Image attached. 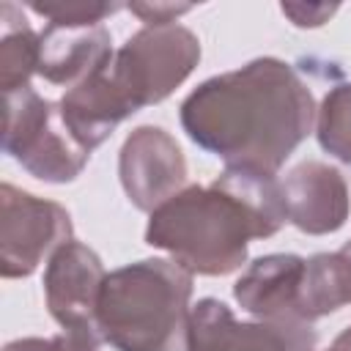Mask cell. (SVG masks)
Here are the masks:
<instances>
[{
	"instance_id": "cell-1",
	"label": "cell",
	"mask_w": 351,
	"mask_h": 351,
	"mask_svg": "<svg viewBox=\"0 0 351 351\" xmlns=\"http://www.w3.org/2000/svg\"><path fill=\"white\" fill-rule=\"evenodd\" d=\"M318 110L302 77L277 58L197 85L181 104V126L203 151L225 165L274 176L310 134Z\"/></svg>"
},
{
	"instance_id": "cell-2",
	"label": "cell",
	"mask_w": 351,
	"mask_h": 351,
	"mask_svg": "<svg viewBox=\"0 0 351 351\" xmlns=\"http://www.w3.org/2000/svg\"><path fill=\"white\" fill-rule=\"evenodd\" d=\"M285 219L274 176L228 165L208 186H186L154 208L145 241L192 274L222 277L247 261L250 239L274 236Z\"/></svg>"
},
{
	"instance_id": "cell-3",
	"label": "cell",
	"mask_w": 351,
	"mask_h": 351,
	"mask_svg": "<svg viewBox=\"0 0 351 351\" xmlns=\"http://www.w3.org/2000/svg\"><path fill=\"white\" fill-rule=\"evenodd\" d=\"M192 271L148 258L104 277L96 332L115 351H186Z\"/></svg>"
},
{
	"instance_id": "cell-4",
	"label": "cell",
	"mask_w": 351,
	"mask_h": 351,
	"mask_svg": "<svg viewBox=\"0 0 351 351\" xmlns=\"http://www.w3.org/2000/svg\"><path fill=\"white\" fill-rule=\"evenodd\" d=\"M3 151L49 184L74 181L90 159V151L71 134L60 104L41 99L30 85L5 93Z\"/></svg>"
},
{
	"instance_id": "cell-5",
	"label": "cell",
	"mask_w": 351,
	"mask_h": 351,
	"mask_svg": "<svg viewBox=\"0 0 351 351\" xmlns=\"http://www.w3.org/2000/svg\"><path fill=\"white\" fill-rule=\"evenodd\" d=\"M200 41L181 25L137 30L110 55V69L134 110L167 99L197 66Z\"/></svg>"
},
{
	"instance_id": "cell-6",
	"label": "cell",
	"mask_w": 351,
	"mask_h": 351,
	"mask_svg": "<svg viewBox=\"0 0 351 351\" xmlns=\"http://www.w3.org/2000/svg\"><path fill=\"white\" fill-rule=\"evenodd\" d=\"M71 241V217L63 206L41 200L14 184L0 186V274L30 277L44 258Z\"/></svg>"
},
{
	"instance_id": "cell-7",
	"label": "cell",
	"mask_w": 351,
	"mask_h": 351,
	"mask_svg": "<svg viewBox=\"0 0 351 351\" xmlns=\"http://www.w3.org/2000/svg\"><path fill=\"white\" fill-rule=\"evenodd\" d=\"M304 258L291 252H274L255 258L247 271L236 280V302L258 321L280 329L296 351L315 348V329L302 310V277Z\"/></svg>"
},
{
	"instance_id": "cell-8",
	"label": "cell",
	"mask_w": 351,
	"mask_h": 351,
	"mask_svg": "<svg viewBox=\"0 0 351 351\" xmlns=\"http://www.w3.org/2000/svg\"><path fill=\"white\" fill-rule=\"evenodd\" d=\"M126 197L140 211H154L181 192L186 181V159L178 143L159 126L134 129L118 159Z\"/></svg>"
},
{
	"instance_id": "cell-9",
	"label": "cell",
	"mask_w": 351,
	"mask_h": 351,
	"mask_svg": "<svg viewBox=\"0 0 351 351\" xmlns=\"http://www.w3.org/2000/svg\"><path fill=\"white\" fill-rule=\"evenodd\" d=\"M104 266L99 255L80 244H63L47 263L44 296L49 315L63 329H96V307L104 285Z\"/></svg>"
},
{
	"instance_id": "cell-10",
	"label": "cell",
	"mask_w": 351,
	"mask_h": 351,
	"mask_svg": "<svg viewBox=\"0 0 351 351\" xmlns=\"http://www.w3.org/2000/svg\"><path fill=\"white\" fill-rule=\"evenodd\" d=\"M282 186L288 222L302 233L324 236L343 228L348 219V189L340 170L324 162H302L296 165Z\"/></svg>"
},
{
	"instance_id": "cell-11",
	"label": "cell",
	"mask_w": 351,
	"mask_h": 351,
	"mask_svg": "<svg viewBox=\"0 0 351 351\" xmlns=\"http://www.w3.org/2000/svg\"><path fill=\"white\" fill-rule=\"evenodd\" d=\"M60 112L71 134L88 151H93L112 134V129L123 118H129L137 110L132 107L123 88L118 85L107 58L93 74H88L80 85L66 90V96L60 99Z\"/></svg>"
},
{
	"instance_id": "cell-12",
	"label": "cell",
	"mask_w": 351,
	"mask_h": 351,
	"mask_svg": "<svg viewBox=\"0 0 351 351\" xmlns=\"http://www.w3.org/2000/svg\"><path fill=\"white\" fill-rule=\"evenodd\" d=\"M38 38V74L47 82L66 88L80 85L115 52L104 25H47Z\"/></svg>"
},
{
	"instance_id": "cell-13",
	"label": "cell",
	"mask_w": 351,
	"mask_h": 351,
	"mask_svg": "<svg viewBox=\"0 0 351 351\" xmlns=\"http://www.w3.org/2000/svg\"><path fill=\"white\" fill-rule=\"evenodd\" d=\"M186 351H296L293 343L263 321H239L219 299H200L189 315Z\"/></svg>"
},
{
	"instance_id": "cell-14",
	"label": "cell",
	"mask_w": 351,
	"mask_h": 351,
	"mask_svg": "<svg viewBox=\"0 0 351 351\" xmlns=\"http://www.w3.org/2000/svg\"><path fill=\"white\" fill-rule=\"evenodd\" d=\"M302 310L307 321L351 304V239L335 252H318L304 263Z\"/></svg>"
},
{
	"instance_id": "cell-15",
	"label": "cell",
	"mask_w": 351,
	"mask_h": 351,
	"mask_svg": "<svg viewBox=\"0 0 351 351\" xmlns=\"http://www.w3.org/2000/svg\"><path fill=\"white\" fill-rule=\"evenodd\" d=\"M0 22V88L3 93H14L27 88V80L38 74L41 38L33 33V27L14 3H3Z\"/></svg>"
},
{
	"instance_id": "cell-16",
	"label": "cell",
	"mask_w": 351,
	"mask_h": 351,
	"mask_svg": "<svg viewBox=\"0 0 351 351\" xmlns=\"http://www.w3.org/2000/svg\"><path fill=\"white\" fill-rule=\"evenodd\" d=\"M315 134L326 154L351 165V82L335 85L318 107Z\"/></svg>"
},
{
	"instance_id": "cell-17",
	"label": "cell",
	"mask_w": 351,
	"mask_h": 351,
	"mask_svg": "<svg viewBox=\"0 0 351 351\" xmlns=\"http://www.w3.org/2000/svg\"><path fill=\"white\" fill-rule=\"evenodd\" d=\"M30 11L41 14L49 19V25H71V27H85V25H101L104 16L115 14L123 8L121 3H96V0H33L27 3Z\"/></svg>"
},
{
	"instance_id": "cell-18",
	"label": "cell",
	"mask_w": 351,
	"mask_h": 351,
	"mask_svg": "<svg viewBox=\"0 0 351 351\" xmlns=\"http://www.w3.org/2000/svg\"><path fill=\"white\" fill-rule=\"evenodd\" d=\"M126 8L137 14L148 27H159V25H173L176 16L186 14L192 5L186 3H129Z\"/></svg>"
},
{
	"instance_id": "cell-19",
	"label": "cell",
	"mask_w": 351,
	"mask_h": 351,
	"mask_svg": "<svg viewBox=\"0 0 351 351\" xmlns=\"http://www.w3.org/2000/svg\"><path fill=\"white\" fill-rule=\"evenodd\" d=\"M99 332L96 329H66L63 335H55V351H99Z\"/></svg>"
},
{
	"instance_id": "cell-20",
	"label": "cell",
	"mask_w": 351,
	"mask_h": 351,
	"mask_svg": "<svg viewBox=\"0 0 351 351\" xmlns=\"http://www.w3.org/2000/svg\"><path fill=\"white\" fill-rule=\"evenodd\" d=\"M282 8V14H288L291 19H293V25H299V27H315V25H321L326 16H332L335 14V5H293V3H282L280 5Z\"/></svg>"
},
{
	"instance_id": "cell-21",
	"label": "cell",
	"mask_w": 351,
	"mask_h": 351,
	"mask_svg": "<svg viewBox=\"0 0 351 351\" xmlns=\"http://www.w3.org/2000/svg\"><path fill=\"white\" fill-rule=\"evenodd\" d=\"M3 351H55V343H52V337H49V340H41V337H25V340H14V343H8Z\"/></svg>"
},
{
	"instance_id": "cell-22",
	"label": "cell",
	"mask_w": 351,
	"mask_h": 351,
	"mask_svg": "<svg viewBox=\"0 0 351 351\" xmlns=\"http://www.w3.org/2000/svg\"><path fill=\"white\" fill-rule=\"evenodd\" d=\"M324 351H351V326H348V329H343V332L332 340V346H329V348H324Z\"/></svg>"
}]
</instances>
